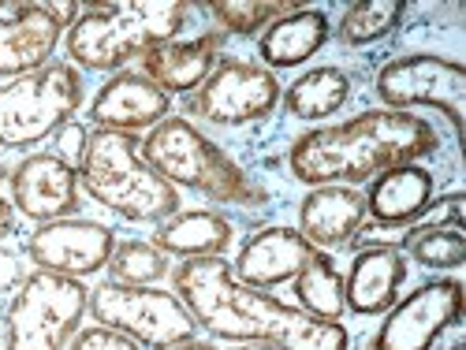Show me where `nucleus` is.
I'll list each match as a JSON object with an SVG mask.
<instances>
[{
  "mask_svg": "<svg viewBox=\"0 0 466 350\" xmlns=\"http://www.w3.org/2000/svg\"><path fill=\"white\" fill-rule=\"evenodd\" d=\"M172 295L194 325L231 343H268L277 350H351L339 321H318L268 291L236 280L224 257H190L172 272Z\"/></svg>",
  "mask_w": 466,
  "mask_h": 350,
  "instance_id": "f257e3e1",
  "label": "nucleus"
},
{
  "mask_svg": "<svg viewBox=\"0 0 466 350\" xmlns=\"http://www.w3.org/2000/svg\"><path fill=\"white\" fill-rule=\"evenodd\" d=\"M437 149L441 138L430 120L396 108H370L347 124L299 135L288 149V172L306 186H359L388 168L433 157Z\"/></svg>",
  "mask_w": 466,
  "mask_h": 350,
  "instance_id": "f03ea898",
  "label": "nucleus"
},
{
  "mask_svg": "<svg viewBox=\"0 0 466 350\" xmlns=\"http://www.w3.org/2000/svg\"><path fill=\"white\" fill-rule=\"evenodd\" d=\"M187 0H90L64 34L67 64L83 71H120L135 56L168 45L190 23Z\"/></svg>",
  "mask_w": 466,
  "mask_h": 350,
  "instance_id": "7ed1b4c3",
  "label": "nucleus"
},
{
  "mask_svg": "<svg viewBox=\"0 0 466 350\" xmlns=\"http://www.w3.org/2000/svg\"><path fill=\"white\" fill-rule=\"evenodd\" d=\"M138 153L165 183H172L176 190H194L217 205L254 209L268 202L265 186L243 165L231 161L209 135L194 127L187 115H168L165 124L146 131Z\"/></svg>",
  "mask_w": 466,
  "mask_h": 350,
  "instance_id": "20e7f679",
  "label": "nucleus"
},
{
  "mask_svg": "<svg viewBox=\"0 0 466 350\" xmlns=\"http://www.w3.org/2000/svg\"><path fill=\"white\" fill-rule=\"evenodd\" d=\"M79 186L131 224H161L179 213V190L142 161L135 135L94 131L79 165Z\"/></svg>",
  "mask_w": 466,
  "mask_h": 350,
  "instance_id": "39448f33",
  "label": "nucleus"
},
{
  "mask_svg": "<svg viewBox=\"0 0 466 350\" xmlns=\"http://www.w3.org/2000/svg\"><path fill=\"white\" fill-rule=\"evenodd\" d=\"M86 97L79 67L49 60L0 86V149H34L75 120Z\"/></svg>",
  "mask_w": 466,
  "mask_h": 350,
  "instance_id": "423d86ee",
  "label": "nucleus"
},
{
  "mask_svg": "<svg viewBox=\"0 0 466 350\" xmlns=\"http://www.w3.org/2000/svg\"><path fill=\"white\" fill-rule=\"evenodd\" d=\"M90 309V287L60 272L34 268L5 314L8 350H64Z\"/></svg>",
  "mask_w": 466,
  "mask_h": 350,
  "instance_id": "0eeeda50",
  "label": "nucleus"
},
{
  "mask_svg": "<svg viewBox=\"0 0 466 350\" xmlns=\"http://www.w3.org/2000/svg\"><path fill=\"white\" fill-rule=\"evenodd\" d=\"M90 317L112 332H124L146 350H168V346L190 343L194 332H198L187 305L172 291L127 287L112 280L90 291Z\"/></svg>",
  "mask_w": 466,
  "mask_h": 350,
  "instance_id": "6e6552de",
  "label": "nucleus"
},
{
  "mask_svg": "<svg viewBox=\"0 0 466 350\" xmlns=\"http://www.w3.org/2000/svg\"><path fill=\"white\" fill-rule=\"evenodd\" d=\"M373 94L384 108L407 112L414 105L444 112V120L455 131V142H462L466 124V67L459 60H448L441 53H410L388 60L377 79Z\"/></svg>",
  "mask_w": 466,
  "mask_h": 350,
  "instance_id": "1a4fd4ad",
  "label": "nucleus"
},
{
  "mask_svg": "<svg viewBox=\"0 0 466 350\" xmlns=\"http://www.w3.org/2000/svg\"><path fill=\"white\" fill-rule=\"evenodd\" d=\"M280 94H284L280 79L268 67L239 56H220V64L209 71V79L194 94H187L183 112L213 127H247L273 115Z\"/></svg>",
  "mask_w": 466,
  "mask_h": 350,
  "instance_id": "9d476101",
  "label": "nucleus"
},
{
  "mask_svg": "<svg viewBox=\"0 0 466 350\" xmlns=\"http://www.w3.org/2000/svg\"><path fill=\"white\" fill-rule=\"evenodd\" d=\"M462 321V280H430L384 314L366 350H430L448 328Z\"/></svg>",
  "mask_w": 466,
  "mask_h": 350,
  "instance_id": "9b49d317",
  "label": "nucleus"
},
{
  "mask_svg": "<svg viewBox=\"0 0 466 350\" xmlns=\"http://www.w3.org/2000/svg\"><path fill=\"white\" fill-rule=\"evenodd\" d=\"M112 250H116V231L83 216L37 224V231L26 239V257L34 261V268L60 272V276H71V280L101 272Z\"/></svg>",
  "mask_w": 466,
  "mask_h": 350,
  "instance_id": "f8f14e48",
  "label": "nucleus"
},
{
  "mask_svg": "<svg viewBox=\"0 0 466 350\" xmlns=\"http://www.w3.org/2000/svg\"><path fill=\"white\" fill-rule=\"evenodd\" d=\"M8 183L19 216L53 224L79 213V172L64 165L56 153H30L12 168Z\"/></svg>",
  "mask_w": 466,
  "mask_h": 350,
  "instance_id": "ddd939ff",
  "label": "nucleus"
},
{
  "mask_svg": "<svg viewBox=\"0 0 466 350\" xmlns=\"http://www.w3.org/2000/svg\"><path fill=\"white\" fill-rule=\"evenodd\" d=\"M168 112H172V97L161 86H153L142 71H116L90 101L94 127L120 135L153 131L168 120Z\"/></svg>",
  "mask_w": 466,
  "mask_h": 350,
  "instance_id": "4468645a",
  "label": "nucleus"
},
{
  "mask_svg": "<svg viewBox=\"0 0 466 350\" xmlns=\"http://www.w3.org/2000/svg\"><path fill=\"white\" fill-rule=\"evenodd\" d=\"M309 254H314V246H309L295 227L268 224V227L254 231V235L239 246V257L231 261V272H236L239 284L268 291V287H280V284L295 280L299 268L309 261Z\"/></svg>",
  "mask_w": 466,
  "mask_h": 350,
  "instance_id": "2eb2a0df",
  "label": "nucleus"
},
{
  "mask_svg": "<svg viewBox=\"0 0 466 350\" xmlns=\"http://www.w3.org/2000/svg\"><path fill=\"white\" fill-rule=\"evenodd\" d=\"M366 224V194L355 186H309L299 205V235L314 250L351 246Z\"/></svg>",
  "mask_w": 466,
  "mask_h": 350,
  "instance_id": "dca6fc26",
  "label": "nucleus"
},
{
  "mask_svg": "<svg viewBox=\"0 0 466 350\" xmlns=\"http://www.w3.org/2000/svg\"><path fill=\"white\" fill-rule=\"evenodd\" d=\"M220 53H224V34L209 30L198 37H176L168 45L149 49L138 64H142L146 79L172 97V94L198 90L209 79V71L220 64Z\"/></svg>",
  "mask_w": 466,
  "mask_h": 350,
  "instance_id": "f3484780",
  "label": "nucleus"
},
{
  "mask_svg": "<svg viewBox=\"0 0 466 350\" xmlns=\"http://www.w3.org/2000/svg\"><path fill=\"white\" fill-rule=\"evenodd\" d=\"M407 254L388 246H366L355 254L351 268L343 276V302L359 317L388 314L400 298V287L407 284Z\"/></svg>",
  "mask_w": 466,
  "mask_h": 350,
  "instance_id": "a211bd4d",
  "label": "nucleus"
},
{
  "mask_svg": "<svg viewBox=\"0 0 466 350\" xmlns=\"http://www.w3.org/2000/svg\"><path fill=\"white\" fill-rule=\"evenodd\" d=\"M433 194H437V179L430 168L421 165L388 168L377 179H370L366 216H373V224L380 227H410L433 205Z\"/></svg>",
  "mask_w": 466,
  "mask_h": 350,
  "instance_id": "6ab92c4d",
  "label": "nucleus"
},
{
  "mask_svg": "<svg viewBox=\"0 0 466 350\" xmlns=\"http://www.w3.org/2000/svg\"><path fill=\"white\" fill-rule=\"evenodd\" d=\"M60 26L42 8V0H23L15 19H0V79H19L46 67L60 45Z\"/></svg>",
  "mask_w": 466,
  "mask_h": 350,
  "instance_id": "aec40b11",
  "label": "nucleus"
},
{
  "mask_svg": "<svg viewBox=\"0 0 466 350\" xmlns=\"http://www.w3.org/2000/svg\"><path fill=\"white\" fill-rule=\"evenodd\" d=\"M332 37V23L321 8H295L273 26H265L258 37V60L268 71L302 67L309 56H318Z\"/></svg>",
  "mask_w": 466,
  "mask_h": 350,
  "instance_id": "412c9836",
  "label": "nucleus"
},
{
  "mask_svg": "<svg viewBox=\"0 0 466 350\" xmlns=\"http://www.w3.org/2000/svg\"><path fill=\"white\" fill-rule=\"evenodd\" d=\"M236 243V224L217 209H179L153 231V246L165 257H224Z\"/></svg>",
  "mask_w": 466,
  "mask_h": 350,
  "instance_id": "4be33fe9",
  "label": "nucleus"
},
{
  "mask_svg": "<svg viewBox=\"0 0 466 350\" xmlns=\"http://www.w3.org/2000/svg\"><path fill=\"white\" fill-rule=\"evenodd\" d=\"M351 75L343 67H309L299 79L280 94L284 112L295 115V120H329L332 112H339L347 101H351Z\"/></svg>",
  "mask_w": 466,
  "mask_h": 350,
  "instance_id": "5701e85b",
  "label": "nucleus"
},
{
  "mask_svg": "<svg viewBox=\"0 0 466 350\" xmlns=\"http://www.w3.org/2000/svg\"><path fill=\"white\" fill-rule=\"evenodd\" d=\"M291 284H295V302H299L302 314L318 317V321H339L347 314L343 276L325 250L309 254V261L299 268V276Z\"/></svg>",
  "mask_w": 466,
  "mask_h": 350,
  "instance_id": "b1692460",
  "label": "nucleus"
},
{
  "mask_svg": "<svg viewBox=\"0 0 466 350\" xmlns=\"http://www.w3.org/2000/svg\"><path fill=\"white\" fill-rule=\"evenodd\" d=\"M403 15H407L403 0H359L336 23V37H339V45H351V49L377 45L392 30H400Z\"/></svg>",
  "mask_w": 466,
  "mask_h": 350,
  "instance_id": "393cba45",
  "label": "nucleus"
},
{
  "mask_svg": "<svg viewBox=\"0 0 466 350\" xmlns=\"http://www.w3.org/2000/svg\"><path fill=\"white\" fill-rule=\"evenodd\" d=\"M295 8H302L295 0H217V5H209V15L217 19L220 34L254 37V34H265V26H273Z\"/></svg>",
  "mask_w": 466,
  "mask_h": 350,
  "instance_id": "a878e982",
  "label": "nucleus"
},
{
  "mask_svg": "<svg viewBox=\"0 0 466 350\" xmlns=\"http://www.w3.org/2000/svg\"><path fill=\"white\" fill-rule=\"evenodd\" d=\"M108 280L112 284H127V287H153L157 280L168 276V257L153 246V243H116L112 257H108Z\"/></svg>",
  "mask_w": 466,
  "mask_h": 350,
  "instance_id": "bb28decb",
  "label": "nucleus"
},
{
  "mask_svg": "<svg viewBox=\"0 0 466 350\" xmlns=\"http://www.w3.org/2000/svg\"><path fill=\"white\" fill-rule=\"evenodd\" d=\"M407 250L421 268L448 272V268H459L466 261V235H462V227H433V231L414 235L407 243Z\"/></svg>",
  "mask_w": 466,
  "mask_h": 350,
  "instance_id": "cd10ccee",
  "label": "nucleus"
},
{
  "mask_svg": "<svg viewBox=\"0 0 466 350\" xmlns=\"http://www.w3.org/2000/svg\"><path fill=\"white\" fill-rule=\"evenodd\" d=\"M86 145H90V131H86L79 120H67V124L53 135V149H49V153H56L64 165H71L75 172H79V165H83V157H86Z\"/></svg>",
  "mask_w": 466,
  "mask_h": 350,
  "instance_id": "c85d7f7f",
  "label": "nucleus"
},
{
  "mask_svg": "<svg viewBox=\"0 0 466 350\" xmlns=\"http://www.w3.org/2000/svg\"><path fill=\"white\" fill-rule=\"evenodd\" d=\"M71 350H142V346L135 339H127L124 332L94 325V328H79V335L71 339Z\"/></svg>",
  "mask_w": 466,
  "mask_h": 350,
  "instance_id": "c756f323",
  "label": "nucleus"
},
{
  "mask_svg": "<svg viewBox=\"0 0 466 350\" xmlns=\"http://www.w3.org/2000/svg\"><path fill=\"white\" fill-rule=\"evenodd\" d=\"M26 276H30V272H26V257H23L19 250H12V246L0 243V295L19 291Z\"/></svg>",
  "mask_w": 466,
  "mask_h": 350,
  "instance_id": "7c9ffc66",
  "label": "nucleus"
},
{
  "mask_svg": "<svg viewBox=\"0 0 466 350\" xmlns=\"http://www.w3.org/2000/svg\"><path fill=\"white\" fill-rule=\"evenodd\" d=\"M15 231H19V213H15L12 198H5V194H0V243L12 239Z\"/></svg>",
  "mask_w": 466,
  "mask_h": 350,
  "instance_id": "2f4dec72",
  "label": "nucleus"
},
{
  "mask_svg": "<svg viewBox=\"0 0 466 350\" xmlns=\"http://www.w3.org/2000/svg\"><path fill=\"white\" fill-rule=\"evenodd\" d=\"M168 350H217L213 343H198V339H190V343H179V346H168Z\"/></svg>",
  "mask_w": 466,
  "mask_h": 350,
  "instance_id": "473e14b6",
  "label": "nucleus"
},
{
  "mask_svg": "<svg viewBox=\"0 0 466 350\" xmlns=\"http://www.w3.org/2000/svg\"><path fill=\"white\" fill-rule=\"evenodd\" d=\"M236 350H277V346H268V343H243V346H236Z\"/></svg>",
  "mask_w": 466,
  "mask_h": 350,
  "instance_id": "72a5a7b5",
  "label": "nucleus"
},
{
  "mask_svg": "<svg viewBox=\"0 0 466 350\" xmlns=\"http://www.w3.org/2000/svg\"><path fill=\"white\" fill-rule=\"evenodd\" d=\"M8 175H12V168H0V183H5Z\"/></svg>",
  "mask_w": 466,
  "mask_h": 350,
  "instance_id": "f704fd0d",
  "label": "nucleus"
},
{
  "mask_svg": "<svg viewBox=\"0 0 466 350\" xmlns=\"http://www.w3.org/2000/svg\"><path fill=\"white\" fill-rule=\"evenodd\" d=\"M448 350H466V343H451V346H448Z\"/></svg>",
  "mask_w": 466,
  "mask_h": 350,
  "instance_id": "c9c22d12",
  "label": "nucleus"
}]
</instances>
